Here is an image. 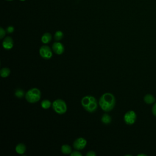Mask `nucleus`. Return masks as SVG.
<instances>
[{"instance_id": "4", "label": "nucleus", "mask_w": 156, "mask_h": 156, "mask_svg": "<svg viewBox=\"0 0 156 156\" xmlns=\"http://www.w3.org/2000/svg\"><path fill=\"white\" fill-rule=\"evenodd\" d=\"M52 108L55 113L59 115L64 114L67 110V105L66 102L61 99L55 100L52 104Z\"/></svg>"}, {"instance_id": "22", "label": "nucleus", "mask_w": 156, "mask_h": 156, "mask_svg": "<svg viewBox=\"0 0 156 156\" xmlns=\"http://www.w3.org/2000/svg\"><path fill=\"white\" fill-rule=\"evenodd\" d=\"M96 154L93 151H90L86 154V156H96Z\"/></svg>"}, {"instance_id": "19", "label": "nucleus", "mask_w": 156, "mask_h": 156, "mask_svg": "<svg viewBox=\"0 0 156 156\" xmlns=\"http://www.w3.org/2000/svg\"><path fill=\"white\" fill-rule=\"evenodd\" d=\"M14 30H15V28H14L13 26H8V27L6 28V30H6V32H7L8 34H11V33L13 32Z\"/></svg>"}, {"instance_id": "17", "label": "nucleus", "mask_w": 156, "mask_h": 156, "mask_svg": "<svg viewBox=\"0 0 156 156\" xmlns=\"http://www.w3.org/2000/svg\"><path fill=\"white\" fill-rule=\"evenodd\" d=\"M51 102L48 99H44L41 102V107L43 109H48L51 106Z\"/></svg>"}, {"instance_id": "15", "label": "nucleus", "mask_w": 156, "mask_h": 156, "mask_svg": "<svg viewBox=\"0 0 156 156\" xmlns=\"http://www.w3.org/2000/svg\"><path fill=\"white\" fill-rule=\"evenodd\" d=\"M155 98L152 95L149 94H146L144 97V101L147 104H151L154 103L155 102Z\"/></svg>"}, {"instance_id": "8", "label": "nucleus", "mask_w": 156, "mask_h": 156, "mask_svg": "<svg viewBox=\"0 0 156 156\" xmlns=\"http://www.w3.org/2000/svg\"><path fill=\"white\" fill-rule=\"evenodd\" d=\"M52 49L55 54L57 55H61L64 52L65 48L62 43L57 41L54 43L52 45Z\"/></svg>"}, {"instance_id": "13", "label": "nucleus", "mask_w": 156, "mask_h": 156, "mask_svg": "<svg viewBox=\"0 0 156 156\" xmlns=\"http://www.w3.org/2000/svg\"><path fill=\"white\" fill-rule=\"evenodd\" d=\"M61 151L64 154H70L72 152V149L68 144H63L61 147Z\"/></svg>"}, {"instance_id": "10", "label": "nucleus", "mask_w": 156, "mask_h": 156, "mask_svg": "<svg viewBox=\"0 0 156 156\" xmlns=\"http://www.w3.org/2000/svg\"><path fill=\"white\" fill-rule=\"evenodd\" d=\"M26 150V147L23 143H19L15 147V151L18 154H23Z\"/></svg>"}, {"instance_id": "16", "label": "nucleus", "mask_w": 156, "mask_h": 156, "mask_svg": "<svg viewBox=\"0 0 156 156\" xmlns=\"http://www.w3.org/2000/svg\"><path fill=\"white\" fill-rule=\"evenodd\" d=\"M15 96L18 98H23L24 96H25L26 93L25 91L21 89V88H17L14 93Z\"/></svg>"}, {"instance_id": "7", "label": "nucleus", "mask_w": 156, "mask_h": 156, "mask_svg": "<svg viewBox=\"0 0 156 156\" xmlns=\"http://www.w3.org/2000/svg\"><path fill=\"white\" fill-rule=\"evenodd\" d=\"M87 140L85 138L82 137H79L74 140L73 146L75 149L79 151L84 149L87 145Z\"/></svg>"}, {"instance_id": "3", "label": "nucleus", "mask_w": 156, "mask_h": 156, "mask_svg": "<svg viewBox=\"0 0 156 156\" xmlns=\"http://www.w3.org/2000/svg\"><path fill=\"white\" fill-rule=\"evenodd\" d=\"M41 98V91L37 88H32L29 89L25 94V99L29 103L37 102Z\"/></svg>"}, {"instance_id": "2", "label": "nucleus", "mask_w": 156, "mask_h": 156, "mask_svg": "<svg viewBox=\"0 0 156 156\" xmlns=\"http://www.w3.org/2000/svg\"><path fill=\"white\" fill-rule=\"evenodd\" d=\"M81 105L83 108L90 112H94L98 108V102L96 99L93 96H85L81 99Z\"/></svg>"}, {"instance_id": "21", "label": "nucleus", "mask_w": 156, "mask_h": 156, "mask_svg": "<svg viewBox=\"0 0 156 156\" xmlns=\"http://www.w3.org/2000/svg\"><path fill=\"white\" fill-rule=\"evenodd\" d=\"M70 155H71V156H82V154L77 151H72L71 153L70 154Z\"/></svg>"}, {"instance_id": "1", "label": "nucleus", "mask_w": 156, "mask_h": 156, "mask_svg": "<svg viewBox=\"0 0 156 156\" xmlns=\"http://www.w3.org/2000/svg\"><path fill=\"white\" fill-rule=\"evenodd\" d=\"M116 103L114 95L110 93L103 94L99 98V105L101 109L105 112L111 111L113 109Z\"/></svg>"}, {"instance_id": "11", "label": "nucleus", "mask_w": 156, "mask_h": 156, "mask_svg": "<svg viewBox=\"0 0 156 156\" xmlns=\"http://www.w3.org/2000/svg\"><path fill=\"white\" fill-rule=\"evenodd\" d=\"M51 40H52V35L49 32H46L43 34L41 38V42L44 44H48L51 41Z\"/></svg>"}, {"instance_id": "14", "label": "nucleus", "mask_w": 156, "mask_h": 156, "mask_svg": "<svg viewBox=\"0 0 156 156\" xmlns=\"http://www.w3.org/2000/svg\"><path fill=\"white\" fill-rule=\"evenodd\" d=\"M10 74V70L7 67H4L0 70V75L2 77L5 78L8 77Z\"/></svg>"}, {"instance_id": "6", "label": "nucleus", "mask_w": 156, "mask_h": 156, "mask_svg": "<svg viewBox=\"0 0 156 156\" xmlns=\"http://www.w3.org/2000/svg\"><path fill=\"white\" fill-rule=\"evenodd\" d=\"M136 119V115L135 112L133 110H130L127 112L124 116V121L126 124L128 125H131L135 123Z\"/></svg>"}, {"instance_id": "25", "label": "nucleus", "mask_w": 156, "mask_h": 156, "mask_svg": "<svg viewBox=\"0 0 156 156\" xmlns=\"http://www.w3.org/2000/svg\"><path fill=\"white\" fill-rule=\"evenodd\" d=\"M6 1H13V0H6Z\"/></svg>"}, {"instance_id": "18", "label": "nucleus", "mask_w": 156, "mask_h": 156, "mask_svg": "<svg viewBox=\"0 0 156 156\" xmlns=\"http://www.w3.org/2000/svg\"><path fill=\"white\" fill-rule=\"evenodd\" d=\"M63 38V33L61 30H57L54 34V38L56 41H59Z\"/></svg>"}, {"instance_id": "5", "label": "nucleus", "mask_w": 156, "mask_h": 156, "mask_svg": "<svg viewBox=\"0 0 156 156\" xmlns=\"http://www.w3.org/2000/svg\"><path fill=\"white\" fill-rule=\"evenodd\" d=\"M39 54L42 58L44 59H50L52 57V49L47 45H43L40 48Z\"/></svg>"}, {"instance_id": "24", "label": "nucleus", "mask_w": 156, "mask_h": 156, "mask_svg": "<svg viewBox=\"0 0 156 156\" xmlns=\"http://www.w3.org/2000/svg\"><path fill=\"white\" fill-rule=\"evenodd\" d=\"M20 1H24L25 0H20Z\"/></svg>"}, {"instance_id": "9", "label": "nucleus", "mask_w": 156, "mask_h": 156, "mask_svg": "<svg viewBox=\"0 0 156 156\" xmlns=\"http://www.w3.org/2000/svg\"><path fill=\"white\" fill-rule=\"evenodd\" d=\"M13 46V40L11 37H6L2 41V47L6 50L11 49Z\"/></svg>"}, {"instance_id": "12", "label": "nucleus", "mask_w": 156, "mask_h": 156, "mask_svg": "<svg viewBox=\"0 0 156 156\" xmlns=\"http://www.w3.org/2000/svg\"><path fill=\"white\" fill-rule=\"evenodd\" d=\"M101 121L104 124H109L112 122V118L108 114L104 113L101 117Z\"/></svg>"}, {"instance_id": "20", "label": "nucleus", "mask_w": 156, "mask_h": 156, "mask_svg": "<svg viewBox=\"0 0 156 156\" xmlns=\"http://www.w3.org/2000/svg\"><path fill=\"white\" fill-rule=\"evenodd\" d=\"M5 32L6 30H5L2 27H0V38L2 39L5 35Z\"/></svg>"}, {"instance_id": "23", "label": "nucleus", "mask_w": 156, "mask_h": 156, "mask_svg": "<svg viewBox=\"0 0 156 156\" xmlns=\"http://www.w3.org/2000/svg\"><path fill=\"white\" fill-rule=\"evenodd\" d=\"M152 113L154 116H156V103H155L152 107Z\"/></svg>"}]
</instances>
